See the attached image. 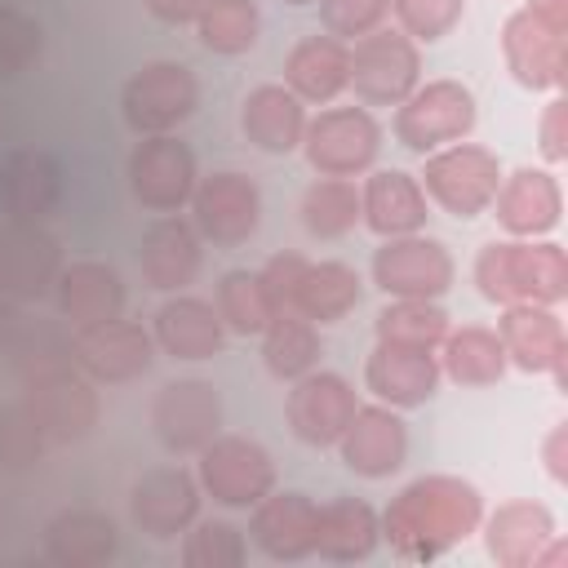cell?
Instances as JSON below:
<instances>
[{"label": "cell", "mask_w": 568, "mask_h": 568, "mask_svg": "<svg viewBox=\"0 0 568 568\" xmlns=\"http://www.w3.org/2000/svg\"><path fill=\"white\" fill-rule=\"evenodd\" d=\"M337 453L346 462V470L364 475V479H386L404 466L408 457V426L399 417V408L390 404H359L355 417L346 422Z\"/></svg>", "instance_id": "obj_18"}, {"label": "cell", "mask_w": 568, "mask_h": 568, "mask_svg": "<svg viewBox=\"0 0 568 568\" xmlns=\"http://www.w3.org/2000/svg\"><path fill=\"white\" fill-rule=\"evenodd\" d=\"M320 4V27L337 40H359L373 27H382L390 0H315Z\"/></svg>", "instance_id": "obj_45"}, {"label": "cell", "mask_w": 568, "mask_h": 568, "mask_svg": "<svg viewBox=\"0 0 568 568\" xmlns=\"http://www.w3.org/2000/svg\"><path fill=\"white\" fill-rule=\"evenodd\" d=\"M422 84V49L399 27H373L351 44V84L368 106H399Z\"/></svg>", "instance_id": "obj_5"}, {"label": "cell", "mask_w": 568, "mask_h": 568, "mask_svg": "<svg viewBox=\"0 0 568 568\" xmlns=\"http://www.w3.org/2000/svg\"><path fill=\"white\" fill-rule=\"evenodd\" d=\"M204 4H209V0H146L151 18H160V22H169V27H186V22H195Z\"/></svg>", "instance_id": "obj_48"}, {"label": "cell", "mask_w": 568, "mask_h": 568, "mask_svg": "<svg viewBox=\"0 0 568 568\" xmlns=\"http://www.w3.org/2000/svg\"><path fill=\"white\" fill-rule=\"evenodd\" d=\"M244 555H248L244 532L231 519H200L182 541L186 568H240Z\"/></svg>", "instance_id": "obj_41"}, {"label": "cell", "mask_w": 568, "mask_h": 568, "mask_svg": "<svg viewBox=\"0 0 568 568\" xmlns=\"http://www.w3.org/2000/svg\"><path fill=\"white\" fill-rule=\"evenodd\" d=\"M564 453H568V426L559 422V426L546 435V444H541V457H546V470H550V479H555V484H564V479H568V466H564L568 457H564Z\"/></svg>", "instance_id": "obj_49"}, {"label": "cell", "mask_w": 568, "mask_h": 568, "mask_svg": "<svg viewBox=\"0 0 568 568\" xmlns=\"http://www.w3.org/2000/svg\"><path fill=\"white\" fill-rule=\"evenodd\" d=\"M315 510L320 506L306 493L271 488L262 501H253V519H248L253 546L275 564H297V559L315 555Z\"/></svg>", "instance_id": "obj_21"}, {"label": "cell", "mask_w": 568, "mask_h": 568, "mask_svg": "<svg viewBox=\"0 0 568 568\" xmlns=\"http://www.w3.org/2000/svg\"><path fill=\"white\" fill-rule=\"evenodd\" d=\"M302 226L315 240H342L359 226V186L351 178H320L302 191Z\"/></svg>", "instance_id": "obj_38"}, {"label": "cell", "mask_w": 568, "mask_h": 568, "mask_svg": "<svg viewBox=\"0 0 568 568\" xmlns=\"http://www.w3.org/2000/svg\"><path fill=\"white\" fill-rule=\"evenodd\" d=\"M320 359V328L297 315V311H275L271 324L262 328V364L271 377L293 382L302 373H311Z\"/></svg>", "instance_id": "obj_36"}, {"label": "cell", "mask_w": 568, "mask_h": 568, "mask_svg": "<svg viewBox=\"0 0 568 568\" xmlns=\"http://www.w3.org/2000/svg\"><path fill=\"white\" fill-rule=\"evenodd\" d=\"M71 359H75V368H80L84 377H93V382H106V386L133 382V377H142V373L151 368V359H155V337H151L142 324L115 315V320H102V324H93V328H75V337H71Z\"/></svg>", "instance_id": "obj_16"}, {"label": "cell", "mask_w": 568, "mask_h": 568, "mask_svg": "<svg viewBox=\"0 0 568 568\" xmlns=\"http://www.w3.org/2000/svg\"><path fill=\"white\" fill-rule=\"evenodd\" d=\"M439 373H448L457 386H497L506 377V351L501 337L484 324L448 328L439 342Z\"/></svg>", "instance_id": "obj_35"}, {"label": "cell", "mask_w": 568, "mask_h": 568, "mask_svg": "<svg viewBox=\"0 0 568 568\" xmlns=\"http://www.w3.org/2000/svg\"><path fill=\"white\" fill-rule=\"evenodd\" d=\"M44 49V27L22 13V9H9L0 4V80L27 71Z\"/></svg>", "instance_id": "obj_42"}, {"label": "cell", "mask_w": 568, "mask_h": 568, "mask_svg": "<svg viewBox=\"0 0 568 568\" xmlns=\"http://www.w3.org/2000/svg\"><path fill=\"white\" fill-rule=\"evenodd\" d=\"M364 297V280L355 266L346 262H306V275L293 293V306L297 315H306L311 324H337L346 320Z\"/></svg>", "instance_id": "obj_34"}, {"label": "cell", "mask_w": 568, "mask_h": 568, "mask_svg": "<svg viewBox=\"0 0 568 568\" xmlns=\"http://www.w3.org/2000/svg\"><path fill=\"white\" fill-rule=\"evenodd\" d=\"M62 253L40 222H9L0 231V288L13 297H44L58 284Z\"/></svg>", "instance_id": "obj_24"}, {"label": "cell", "mask_w": 568, "mask_h": 568, "mask_svg": "<svg viewBox=\"0 0 568 568\" xmlns=\"http://www.w3.org/2000/svg\"><path fill=\"white\" fill-rule=\"evenodd\" d=\"M257 27H262V18H257L253 0H209L195 18L200 44L213 53H226V58L248 53L257 44Z\"/></svg>", "instance_id": "obj_40"}, {"label": "cell", "mask_w": 568, "mask_h": 568, "mask_svg": "<svg viewBox=\"0 0 568 568\" xmlns=\"http://www.w3.org/2000/svg\"><path fill=\"white\" fill-rule=\"evenodd\" d=\"M417 182H422L426 200H435L448 217H479L501 186V160H497V151L462 138V142L430 151Z\"/></svg>", "instance_id": "obj_3"}, {"label": "cell", "mask_w": 568, "mask_h": 568, "mask_svg": "<svg viewBox=\"0 0 568 568\" xmlns=\"http://www.w3.org/2000/svg\"><path fill=\"white\" fill-rule=\"evenodd\" d=\"M200 182L195 151L173 133H151L129 155V191L151 213H178L191 204V191Z\"/></svg>", "instance_id": "obj_11"}, {"label": "cell", "mask_w": 568, "mask_h": 568, "mask_svg": "<svg viewBox=\"0 0 568 568\" xmlns=\"http://www.w3.org/2000/svg\"><path fill=\"white\" fill-rule=\"evenodd\" d=\"M430 217V200L422 191V182L404 169H377L364 178L359 186V222L390 240V235H413L422 231Z\"/></svg>", "instance_id": "obj_23"}, {"label": "cell", "mask_w": 568, "mask_h": 568, "mask_svg": "<svg viewBox=\"0 0 568 568\" xmlns=\"http://www.w3.org/2000/svg\"><path fill=\"white\" fill-rule=\"evenodd\" d=\"M479 120V106H475V93L453 80V75H439V80H426L417 84L399 111H395V142L417 151V155H430L448 142H462L470 138Z\"/></svg>", "instance_id": "obj_4"}, {"label": "cell", "mask_w": 568, "mask_h": 568, "mask_svg": "<svg viewBox=\"0 0 568 568\" xmlns=\"http://www.w3.org/2000/svg\"><path fill=\"white\" fill-rule=\"evenodd\" d=\"M306 262H311V257H302V253H275V257H266V262L257 266L266 293H271V302H275V311H288V306H293V293H297V284H302V275H306Z\"/></svg>", "instance_id": "obj_46"}, {"label": "cell", "mask_w": 568, "mask_h": 568, "mask_svg": "<svg viewBox=\"0 0 568 568\" xmlns=\"http://www.w3.org/2000/svg\"><path fill=\"white\" fill-rule=\"evenodd\" d=\"M22 404L31 408V417L40 422L49 444H75L98 426V390H93V377H84L75 368V359L71 364H62V359L36 364V373L27 377Z\"/></svg>", "instance_id": "obj_8"}, {"label": "cell", "mask_w": 568, "mask_h": 568, "mask_svg": "<svg viewBox=\"0 0 568 568\" xmlns=\"http://www.w3.org/2000/svg\"><path fill=\"white\" fill-rule=\"evenodd\" d=\"M524 9H528V13H537L541 22H550V27H564V31H568V0H528Z\"/></svg>", "instance_id": "obj_50"}, {"label": "cell", "mask_w": 568, "mask_h": 568, "mask_svg": "<svg viewBox=\"0 0 568 568\" xmlns=\"http://www.w3.org/2000/svg\"><path fill=\"white\" fill-rule=\"evenodd\" d=\"M240 129H244L248 146H257L266 155H288L302 146L306 102L288 84H253L240 106Z\"/></svg>", "instance_id": "obj_26"}, {"label": "cell", "mask_w": 568, "mask_h": 568, "mask_svg": "<svg viewBox=\"0 0 568 568\" xmlns=\"http://www.w3.org/2000/svg\"><path fill=\"white\" fill-rule=\"evenodd\" d=\"M564 27L541 22L528 9H515L501 22V53H506V71L524 84V89H564L568 75V49H564Z\"/></svg>", "instance_id": "obj_17"}, {"label": "cell", "mask_w": 568, "mask_h": 568, "mask_svg": "<svg viewBox=\"0 0 568 568\" xmlns=\"http://www.w3.org/2000/svg\"><path fill=\"white\" fill-rule=\"evenodd\" d=\"M191 213H195V231L213 244H244L257 222H262V191L248 173L240 169H217L209 178L195 182L191 191Z\"/></svg>", "instance_id": "obj_13"}, {"label": "cell", "mask_w": 568, "mask_h": 568, "mask_svg": "<svg viewBox=\"0 0 568 568\" xmlns=\"http://www.w3.org/2000/svg\"><path fill=\"white\" fill-rule=\"evenodd\" d=\"M284 84L302 102H333L351 84V44L337 36H302L284 53Z\"/></svg>", "instance_id": "obj_28"}, {"label": "cell", "mask_w": 568, "mask_h": 568, "mask_svg": "<svg viewBox=\"0 0 568 568\" xmlns=\"http://www.w3.org/2000/svg\"><path fill=\"white\" fill-rule=\"evenodd\" d=\"M390 9H395V22L408 40L430 44L462 22L466 0H390Z\"/></svg>", "instance_id": "obj_43"}, {"label": "cell", "mask_w": 568, "mask_h": 568, "mask_svg": "<svg viewBox=\"0 0 568 568\" xmlns=\"http://www.w3.org/2000/svg\"><path fill=\"white\" fill-rule=\"evenodd\" d=\"M484 524V541H488V555L501 564V568H528L537 559V550L555 537V515L550 506L541 501H501Z\"/></svg>", "instance_id": "obj_30"}, {"label": "cell", "mask_w": 568, "mask_h": 568, "mask_svg": "<svg viewBox=\"0 0 568 568\" xmlns=\"http://www.w3.org/2000/svg\"><path fill=\"white\" fill-rule=\"evenodd\" d=\"M44 444H49V439H44V430H40V422L31 417L27 404H9V408L0 413V462H4V466H13V470L31 466Z\"/></svg>", "instance_id": "obj_44"}, {"label": "cell", "mask_w": 568, "mask_h": 568, "mask_svg": "<svg viewBox=\"0 0 568 568\" xmlns=\"http://www.w3.org/2000/svg\"><path fill=\"white\" fill-rule=\"evenodd\" d=\"M200 231L191 222H182L178 213H160L146 231H142V248H138V266L146 275L151 288L160 293H182L195 275H200Z\"/></svg>", "instance_id": "obj_25"}, {"label": "cell", "mask_w": 568, "mask_h": 568, "mask_svg": "<svg viewBox=\"0 0 568 568\" xmlns=\"http://www.w3.org/2000/svg\"><path fill=\"white\" fill-rule=\"evenodd\" d=\"M284 4H297L302 9V4H315V0H284Z\"/></svg>", "instance_id": "obj_51"}, {"label": "cell", "mask_w": 568, "mask_h": 568, "mask_svg": "<svg viewBox=\"0 0 568 568\" xmlns=\"http://www.w3.org/2000/svg\"><path fill=\"white\" fill-rule=\"evenodd\" d=\"M58 311L75 324V328H93L102 320H115L124 311V280L111 262H71L58 271Z\"/></svg>", "instance_id": "obj_27"}, {"label": "cell", "mask_w": 568, "mask_h": 568, "mask_svg": "<svg viewBox=\"0 0 568 568\" xmlns=\"http://www.w3.org/2000/svg\"><path fill=\"white\" fill-rule=\"evenodd\" d=\"M200 488L231 510H244L262 501L275 488V462L271 453L248 435H213L200 448Z\"/></svg>", "instance_id": "obj_10"}, {"label": "cell", "mask_w": 568, "mask_h": 568, "mask_svg": "<svg viewBox=\"0 0 568 568\" xmlns=\"http://www.w3.org/2000/svg\"><path fill=\"white\" fill-rule=\"evenodd\" d=\"M377 342H395V346H417V351H439L444 333H448V311L435 297H390L377 320Z\"/></svg>", "instance_id": "obj_37"}, {"label": "cell", "mask_w": 568, "mask_h": 568, "mask_svg": "<svg viewBox=\"0 0 568 568\" xmlns=\"http://www.w3.org/2000/svg\"><path fill=\"white\" fill-rule=\"evenodd\" d=\"M355 408H359L355 386L328 368H311V373L293 377V390L284 399L288 430L311 448H333L342 439L346 422L355 417Z\"/></svg>", "instance_id": "obj_14"}, {"label": "cell", "mask_w": 568, "mask_h": 568, "mask_svg": "<svg viewBox=\"0 0 568 568\" xmlns=\"http://www.w3.org/2000/svg\"><path fill=\"white\" fill-rule=\"evenodd\" d=\"M44 555L62 568H98L115 555V524L98 510H58L44 524Z\"/></svg>", "instance_id": "obj_33"}, {"label": "cell", "mask_w": 568, "mask_h": 568, "mask_svg": "<svg viewBox=\"0 0 568 568\" xmlns=\"http://www.w3.org/2000/svg\"><path fill=\"white\" fill-rule=\"evenodd\" d=\"M217 426H222V399L204 377H173L151 399V430L178 457L200 453L217 435Z\"/></svg>", "instance_id": "obj_12"}, {"label": "cell", "mask_w": 568, "mask_h": 568, "mask_svg": "<svg viewBox=\"0 0 568 568\" xmlns=\"http://www.w3.org/2000/svg\"><path fill=\"white\" fill-rule=\"evenodd\" d=\"M377 510L359 497H333L315 510V555L328 564H355L377 550Z\"/></svg>", "instance_id": "obj_32"}, {"label": "cell", "mask_w": 568, "mask_h": 568, "mask_svg": "<svg viewBox=\"0 0 568 568\" xmlns=\"http://www.w3.org/2000/svg\"><path fill=\"white\" fill-rule=\"evenodd\" d=\"M364 386L377 395V404L390 408H422L439 386V359L435 351L377 342L364 359Z\"/></svg>", "instance_id": "obj_22"}, {"label": "cell", "mask_w": 568, "mask_h": 568, "mask_svg": "<svg viewBox=\"0 0 568 568\" xmlns=\"http://www.w3.org/2000/svg\"><path fill=\"white\" fill-rule=\"evenodd\" d=\"M564 213V191L550 169L519 164L515 173H501V186L493 195V217L515 235V240H537L559 226Z\"/></svg>", "instance_id": "obj_20"}, {"label": "cell", "mask_w": 568, "mask_h": 568, "mask_svg": "<svg viewBox=\"0 0 568 568\" xmlns=\"http://www.w3.org/2000/svg\"><path fill=\"white\" fill-rule=\"evenodd\" d=\"M453 275H457V262L448 244L422 231L390 235L373 253V284L386 297H435L439 302L453 288Z\"/></svg>", "instance_id": "obj_9"}, {"label": "cell", "mask_w": 568, "mask_h": 568, "mask_svg": "<svg viewBox=\"0 0 568 568\" xmlns=\"http://www.w3.org/2000/svg\"><path fill=\"white\" fill-rule=\"evenodd\" d=\"M382 151V124L364 106H324L320 115H306L302 129V155L320 178H355L373 169Z\"/></svg>", "instance_id": "obj_7"}, {"label": "cell", "mask_w": 568, "mask_h": 568, "mask_svg": "<svg viewBox=\"0 0 568 568\" xmlns=\"http://www.w3.org/2000/svg\"><path fill=\"white\" fill-rule=\"evenodd\" d=\"M200 102V84H195V71L186 62H173V58H155L146 67H138L124 89H120V111H124V124L138 133V138H151V133H173Z\"/></svg>", "instance_id": "obj_6"}, {"label": "cell", "mask_w": 568, "mask_h": 568, "mask_svg": "<svg viewBox=\"0 0 568 568\" xmlns=\"http://www.w3.org/2000/svg\"><path fill=\"white\" fill-rule=\"evenodd\" d=\"M497 337H501L506 364L524 373H550L555 386H568V337L555 306H537V302L501 306Z\"/></svg>", "instance_id": "obj_15"}, {"label": "cell", "mask_w": 568, "mask_h": 568, "mask_svg": "<svg viewBox=\"0 0 568 568\" xmlns=\"http://www.w3.org/2000/svg\"><path fill=\"white\" fill-rule=\"evenodd\" d=\"M484 519V497L470 479L462 475H417L413 484H404L382 524V537L390 541L395 559L404 564H430L439 555H448L453 546H462Z\"/></svg>", "instance_id": "obj_1"}, {"label": "cell", "mask_w": 568, "mask_h": 568, "mask_svg": "<svg viewBox=\"0 0 568 568\" xmlns=\"http://www.w3.org/2000/svg\"><path fill=\"white\" fill-rule=\"evenodd\" d=\"M155 342L173 359H213L226 342V328H222V315L213 302L191 297V293H173L155 311Z\"/></svg>", "instance_id": "obj_29"}, {"label": "cell", "mask_w": 568, "mask_h": 568, "mask_svg": "<svg viewBox=\"0 0 568 568\" xmlns=\"http://www.w3.org/2000/svg\"><path fill=\"white\" fill-rule=\"evenodd\" d=\"M129 515L146 537L169 541V537H178V532H186L195 524V515H200V479L191 470H182V466H155L133 484Z\"/></svg>", "instance_id": "obj_19"}, {"label": "cell", "mask_w": 568, "mask_h": 568, "mask_svg": "<svg viewBox=\"0 0 568 568\" xmlns=\"http://www.w3.org/2000/svg\"><path fill=\"white\" fill-rule=\"evenodd\" d=\"M0 195L13 222H44L62 195V169L49 151L22 146L0 169Z\"/></svg>", "instance_id": "obj_31"}, {"label": "cell", "mask_w": 568, "mask_h": 568, "mask_svg": "<svg viewBox=\"0 0 568 568\" xmlns=\"http://www.w3.org/2000/svg\"><path fill=\"white\" fill-rule=\"evenodd\" d=\"M475 284L497 306H559L568 297V253L555 240H493L475 253Z\"/></svg>", "instance_id": "obj_2"}, {"label": "cell", "mask_w": 568, "mask_h": 568, "mask_svg": "<svg viewBox=\"0 0 568 568\" xmlns=\"http://www.w3.org/2000/svg\"><path fill=\"white\" fill-rule=\"evenodd\" d=\"M217 315H222V328H231L240 337H262V328L275 315V302H271L262 275L244 271V266L226 271L217 280Z\"/></svg>", "instance_id": "obj_39"}, {"label": "cell", "mask_w": 568, "mask_h": 568, "mask_svg": "<svg viewBox=\"0 0 568 568\" xmlns=\"http://www.w3.org/2000/svg\"><path fill=\"white\" fill-rule=\"evenodd\" d=\"M537 146L550 164L568 160V98L555 93L546 106H541V120H537Z\"/></svg>", "instance_id": "obj_47"}]
</instances>
